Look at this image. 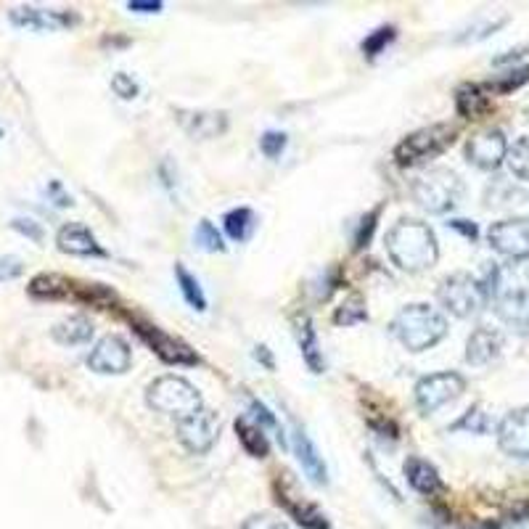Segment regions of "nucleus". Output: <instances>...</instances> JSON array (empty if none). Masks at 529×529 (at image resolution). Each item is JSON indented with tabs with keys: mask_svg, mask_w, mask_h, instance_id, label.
Here are the masks:
<instances>
[{
	"mask_svg": "<svg viewBox=\"0 0 529 529\" xmlns=\"http://www.w3.org/2000/svg\"><path fill=\"white\" fill-rule=\"evenodd\" d=\"M363 321H368V310L360 294H350V297L342 302V307H336L334 313L336 326H358V323Z\"/></svg>",
	"mask_w": 529,
	"mask_h": 529,
	"instance_id": "30",
	"label": "nucleus"
},
{
	"mask_svg": "<svg viewBox=\"0 0 529 529\" xmlns=\"http://www.w3.org/2000/svg\"><path fill=\"white\" fill-rule=\"evenodd\" d=\"M146 403L162 416L175 418L178 424L196 416L204 408L202 395L183 376H159V379L151 381L149 389H146Z\"/></svg>",
	"mask_w": 529,
	"mask_h": 529,
	"instance_id": "4",
	"label": "nucleus"
},
{
	"mask_svg": "<svg viewBox=\"0 0 529 529\" xmlns=\"http://www.w3.org/2000/svg\"><path fill=\"white\" fill-rule=\"evenodd\" d=\"M455 109L463 120H482L490 112V96L487 88L477 85V82H463L455 90Z\"/></svg>",
	"mask_w": 529,
	"mask_h": 529,
	"instance_id": "22",
	"label": "nucleus"
},
{
	"mask_svg": "<svg viewBox=\"0 0 529 529\" xmlns=\"http://www.w3.org/2000/svg\"><path fill=\"white\" fill-rule=\"evenodd\" d=\"M458 138V127L448 125V122H437V125L421 127L416 133L405 135L403 141L397 143L395 159L400 167H410V164L426 162L445 154Z\"/></svg>",
	"mask_w": 529,
	"mask_h": 529,
	"instance_id": "5",
	"label": "nucleus"
},
{
	"mask_svg": "<svg viewBox=\"0 0 529 529\" xmlns=\"http://www.w3.org/2000/svg\"><path fill=\"white\" fill-rule=\"evenodd\" d=\"M249 403H252L254 416H257V421H260V426H278L276 416H273V413H270V410L265 408V405H262L260 400H257V397H252V400H249Z\"/></svg>",
	"mask_w": 529,
	"mask_h": 529,
	"instance_id": "43",
	"label": "nucleus"
},
{
	"mask_svg": "<svg viewBox=\"0 0 529 529\" xmlns=\"http://www.w3.org/2000/svg\"><path fill=\"white\" fill-rule=\"evenodd\" d=\"M130 323H133L135 334L141 336L143 342L149 344V350L164 363H170V366H196L199 363L196 350H191L178 336L167 334L164 328L154 326L149 321H141V318H130Z\"/></svg>",
	"mask_w": 529,
	"mask_h": 529,
	"instance_id": "7",
	"label": "nucleus"
},
{
	"mask_svg": "<svg viewBox=\"0 0 529 529\" xmlns=\"http://www.w3.org/2000/svg\"><path fill=\"white\" fill-rule=\"evenodd\" d=\"M442 307L453 313L455 318H471V315L482 313V307L487 305V289L479 278L469 276V273H453L440 284L437 291Z\"/></svg>",
	"mask_w": 529,
	"mask_h": 529,
	"instance_id": "6",
	"label": "nucleus"
},
{
	"mask_svg": "<svg viewBox=\"0 0 529 529\" xmlns=\"http://www.w3.org/2000/svg\"><path fill=\"white\" fill-rule=\"evenodd\" d=\"M112 90L122 98V101H133L141 88H138V82H135L133 77L125 75V72H117V75L112 77Z\"/></svg>",
	"mask_w": 529,
	"mask_h": 529,
	"instance_id": "38",
	"label": "nucleus"
},
{
	"mask_svg": "<svg viewBox=\"0 0 529 529\" xmlns=\"http://www.w3.org/2000/svg\"><path fill=\"white\" fill-rule=\"evenodd\" d=\"M27 294L32 299H45V302H56V299H69L75 294V284L59 273H38L27 284Z\"/></svg>",
	"mask_w": 529,
	"mask_h": 529,
	"instance_id": "24",
	"label": "nucleus"
},
{
	"mask_svg": "<svg viewBox=\"0 0 529 529\" xmlns=\"http://www.w3.org/2000/svg\"><path fill=\"white\" fill-rule=\"evenodd\" d=\"M45 196H48V199H51L56 207H72V204H75L72 202V196L64 191V186H61L59 180H51V183H48V188H45Z\"/></svg>",
	"mask_w": 529,
	"mask_h": 529,
	"instance_id": "42",
	"label": "nucleus"
},
{
	"mask_svg": "<svg viewBox=\"0 0 529 529\" xmlns=\"http://www.w3.org/2000/svg\"><path fill=\"white\" fill-rule=\"evenodd\" d=\"M500 350H503V336L495 328L479 326L466 342V360L471 366H487L500 358Z\"/></svg>",
	"mask_w": 529,
	"mask_h": 529,
	"instance_id": "21",
	"label": "nucleus"
},
{
	"mask_svg": "<svg viewBox=\"0 0 529 529\" xmlns=\"http://www.w3.org/2000/svg\"><path fill=\"white\" fill-rule=\"evenodd\" d=\"M175 278H178L180 294L186 299L188 305L194 307L196 313H204L207 310V297H204L202 286L196 281V276H191L186 270V265H175Z\"/></svg>",
	"mask_w": 529,
	"mask_h": 529,
	"instance_id": "28",
	"label": "nucleus"
},
{
	"mask_svg": "<svg viewBox=\"0 0 529 529\" xmlns=\"http://www.w3.org/2000/svg\"><path fill=\"white\" fill-rule=\"evenodd\" d=\"M413 392H416V405L421 408V413H434L466 392V379L455 371L429 373L424 379H418Z\"/></svg>",
	"mask_w": 529,
	"mask_h": 529,
	"instance_id": "8",
	"label": "nucleus"
},
{
	"mask_svg": "<svg viewBox=\"0 0 529 529\" xmlns=\"http://www.w3.org/2000/svg\"><path fill=\"white\" fill-rule=\"evenodd\" d=\"M75 299H80L82 305L98 307V310H109L112 305H117V294L114 289L104 284H75Z\"/></svg>",
	"mask_w": 529,
	"mask_h": 529,
	"instance_id": "27",
	"label": "nucleus"
},
{
	"mask_svg": "<svg viewBox=\"0 0 529 529\" xmlns=\"http://www.w3.org/2000/svg\"><path fill=\"white\" fill-rule=\"evenodd\" d=\"M490 416H487L485 410L479 408V405H474L471 410H466L463 413V418H458L453 424V429H466V432L471 434H487L490 432Z\"/></svg>",
	"mask_w": 529,
	"mask_h": 529,
	"instance_id": "35",
	"label": "nucleus"
},
{
	"mask_svg": "<svg viewBox=\"0 0 529 529\" xmlns=\"http://www.w3.org/2000/svg\"><path fill=\"white\" fill-rule=\"evenodd\" d=\"M495 299L500 321L514 328L516 334H529V281L500 284Z\"/></svg>",
	"mask_w": 529,
	"mask_h": 529,
	"instance_id": "11",
	"label": "nucleus"
},
{
	"mask_svg": "<svg viewBox=\"0 0 529 529\" xmlns=\"http://www.w3.org/2000/svg\"><path fill=\"white\" fill-rule=\"evenodd\" d=\"M387 254L405 273H421L440 260V244L429 225L413 217H403L400 223L389 228Z\"/></svg>",
	"mask_w": 529,
	"mask_h": 529,
	"instance_id": "1",
	"label": "nucleus"
},
{
	"mask_svg": "<svg viewBox=\"0 0 529 529\" xmlns=\"http://www.w3.org/2000/svg\"><path fill=\"white\" fill-rule=\"evenodd\" d=\"M217 437H220V416H217L215 410L202 408L196 416L186 418V421L178 424V440L188 453H207L217 442Z\"/></svg>",
	"mask_w": 529,
	"mask_h": 529,
	"instance_id": "9",
	"label": "nucleus"
},
{
	"mask_svg": "<svg viewBox=\"0 0 529 529\" xmlns=\"http://www.w3.org/2000/svg\"><path fill=\"white\" fill-rule=\"evenodd\" d=\"M8 22L19 27V30L32 32H53V30H67L80 22V16L75 11H53V8H35L22 6L8 11Z\"/></svg>",
	"mask_w": 529,
	"mask_h": 529,
	"instance_id": "13",
	"label": "nucleus"
},
{
	"mask_svg": "<svg viewBox=\"0 0 529 529\" xmlns=\"http://www.w3.org/2000/svg\"><path fill=\"white\" fill-rule=\"evenodd\" d=\"M223 225L225 233H228L233 241H246L254 228V212L249 207L231 209V212L223 217Z\"/></svg>",
	"mask_w": 529,
	"mask_h": 529,
	"instance_id": "29",
	"label": "nucleus"
},
{
	"mask_svg": "<svg viewBox=\"0 0 529 529\" xmlns=\"http://www.w3.org/2000/svg\"><path fill=\"white\" fill-rule=\"evenodd\" d=\"M241 529H289V527H286L281 519H276V516L252 514V516H246L244 524H241Z\"/></svg>",
	"mask_w": 529,
	"mask_h": 529,
	"instance_id": "40",
	"label": "nucleus"
},
{
	"mask_svg": "<svg viewBox=\"0 0 529 529\" xmlns=\"http://www.w3.org/2000/svg\"><path fill=\"white\" fill-rule=\"evenodd\" d=\"M389 331H392V336L408 352H424L445 339V334H448V318L440 310H434L432 305L416 302V305H405L392 318Z\"/></svg>",
	"mask_w": 529,
	"mask_h": 529,
	"instance_id": "2",
	"label": "nucleus"
},
{
	"mask_svg": "<svg viewBox=\"0 0 529 529\" xmlns=\"http://www.w3.org/2000/svg\"><path fill=\"white\" fill-rule=\"evenodd\" d=\"M11 228H14L16 233H22V236H27V239L32 241H43V225L35 223V220H30V217H16V220H11Z\"/></svg>",
	"mask_w": 529,
	"mask_h": 529,
	"instance_id": "39",
	"label": "nucleus"
},
{
	"mask_svg": "<svg viewBox=\"0 0 529 529\" xmlns=\"http://www.w3.org/2000/svg\"><path fill=\"white\" fill-rule=\"evenodd\" d=\"M56 246L59 252L72 254V257H106V249L98 244L88 225L64 223L56 233Z\"/></svg>",
	"mask_w": 529,
	"mask_h": 529,
	"instance_id": "16",
	"label": "nucleus"
},
{
	"mask_svg": "<svg viewBox=\"0 0 529 529\" xmlns=\"http://www.w3.org/2000/svg\"><path fill=\"white\" fill-rule=\"evenodd\" d=\"M498 445L511 458H529V408L511 410L500 421Z\"/></svg>",
	"mask_w": 529,
	"mask_h": 529,
	"instance_id": "15",
	"label": "nucleus"
},
{
	"mask_svg": "<svg viewBox=\"0 0 529 529\" xmlns=\"http://www.w3.org/2000/svg\"><path fill=\"white\" fill-rule=\"evenodd\" d=\"M276 500L278 506H284L289 511V516L299 527L305 529H328V519L323 514L321 508L313 506V503H307L305 498H297V495H291L286 487H281L276 482Z\"/></svg>",
	"mask_w": 529,
	"mask_h": 529,
	"instance_id": "20",
	"label": "nucleus"
},
{
	"mask_svg": "<svg viewBox=\"0 0 529 529\" xmlns=\"http://www.w3.org/2000/svg\"><path fill=\"white\" fill-rule=\"evenodd\" d=\"M410 194L429 215H445L463 199V180L448 167H432L410 183Z\"/></svg>",
	"mask_w": 529,
	"mask_h": 529,
	"instance_id": "3",
	"label": "nucleus"
},
{
	"mask_svg": "<svg viewBox=\"0 0 529 529\" xmlns=\"http://www.w3.org/2000/svg\"><path fill=\"white\" fill-rule=\"evenodd\" d=\"M508 167L514 172L516 178L529 180V138H522V141H516L511 149H508L506 157Z\"/></svg>",
	"mask_w": 529,
	"mask_h": 529,
	"instance_id": "34",
	"label": "nucleus"
},
{
	"mask_svg": "<svg viewBox=\"0 0 529 529\" xmlns=\"http://www.w3.org/2000/svg\"><path fill=\"white\" fill-rule=\"evenodd\" d=\"M487 241L508 260H529V220H500L487 231Z\"/></svg>",
	"mask_w": 529,
	"mask_h": 529,
	"instance_id": "12",
	"label": "nucleus"
},
{
	"mask_svg": "<svg viewBox=\"0 0 529 529\" xmlns=\"http://www.w3.org/2000/svg\"><path fill=\"white\" fill-rule=\"evenodd\" d=\"M524 82H529V67H516L506 75H500L498 80L487 82V90H495V93H511V90L522 88Z\"/></svg>",
	"mask_w": 529,
	"mask_h": 529,
	"instance_id": "36",
	"label": "nucleus"
},
{
	"mask_svg": "<svg viewBox=\"0 0 529 529\" xmlns=\"http://www.w3.org/2000/svg\"><path fill=\"white\" fill-rule=\"evenodd\" d=\"M175 120L196 141H209L228 130V114L225 112H191V109H175Z\"/></svg>",
	"mask_w": 529,
	"mask_h": 529,
	"instance_id": "17",
	"label": "nucleus"
},
{
	"mask_svg": "<svg viewBox=\"0 0 529 529\" xmlns=\"http://www.w3.org/2000/svg\"><path fill=\"white\" fill-rule=\"evenodd\" d=\"M236 434H239V442L252 458H268L270 445L260 424H252L246 416L236 418Z\"/></svg>",
	"mask_w": 529,
	"mask_h": 529,
	"instance_id": "26",
	"label": "nucleus"
},
{
	"mask_svg": "<svg viewBox=\"0 0 529 529\" xmlns=\"http://www.w3.org/2000/svg\"><path fill=\"white\" fill-rule=\"evenodd\" d=\"M194 241H196V246H199V249H204V252H209V254L225 252L223 236H220V231H217L215 225L209 223V220H202V223L196 225Z\"/></svg>",
	"mask_w": 529,
	"mask_h": 529,
	"instance_id": "32",
	"label": "nucleus"
},
{
	"mask_svg": "<svg viewBox=\"0 0 529 529\" xmlns=\"http://www.w3.org/2000/svg\"><path fill=\"white\" fill-rule=\"evenodd\" d=\"M286 143H289L286 133H278V130H268V133H262V138H260V151L268 159H278L281 154H284Z\"/></svg>",
	"mask_w": 529,
	"mask_h": 529,
	"instance_id": "37",
	"label": "nucleus"
},
{
	"mask_svg": "<svg viewBox=\"0 0 529 529\" xmlns=\"http://www.w3.org/2000/svg\"><path fill=\"white\" fill-rule=\"evenodd\" d=\"M0 138H3V130H0Z\"/></svg>",
	"mask_w": 529,
	"mask_h": 529,
	"instance_id": "47",
	"label": "nucleus"
},
{
	"mask_svg": "<svg viewBox=\"0 0 529 529\" xmlns=\"http://www.w3.org/2000/svg\"><path fill=\"white\" fill-rule=\"evenodd\" d=\"M24 262L14 254H6V257H0V281H14V278L22 276Z\"/></svg>",
	"mask_w": 529,
	"mask_h": 529,
	"instance_id": "41",
	"label": "nucleus"
},
{
	"mask_svg": "<svg viewBox=\"0 0 529 529\" xmlns=\"http://www.w3.org/2000/svg\"><path fill=\"white\" fill-rule=\"evenodd\" d=\"M508 157V141L503 130L498 127H487V130H479L469 138L466 143V159H469L474 167L479 170H498L500 164L506 162Z\"/></svg>",
	"mask_w": 529,
	"mask_h": 529,
	"instance_id": "10",
	"label": "nucleus"
},
{
	"mask_svg": "<svg viewBox=\"0 0 529 529\" xmlns=\"http://www.w3.org/2000/svg\"><path fill=\"white\" fill-rule=\"evenodd\" d=\"M395 38H397L395 27H392V24H384V27L373 30L371 35L360 43V51H363L366 59H376V56H381V53L387 51L389 45L395 43Z\"/></svg>",
	"mask_w": 529,
	"mask_h": 529,
	"instance_id": "31",
	"label": "nucleus"
},
{
	"mask_svg": "<svg viewBox=\"0 0 529 529\" xmlns=\"http://www.w3.org/2000/svg\"><path fill=\"white\" fill-rule=\"evenodd\" d=\"M405 479L408 485L416 492L426 495V498H434V495H442L445 492V485H442L440 471L434 469L432 463L421 458V455H410L408 461L403 463Z\"/></svg>",
	"mask_w": 529,
	"mask_h": 529,
	"instance_id": "19",
	"label": "nucleus"
},
{
	"mask_svg": "<svg viewBox=\"0 0 529 529\" xmlns=\"http://www.w3.org/2000/svg\"><path fill=\"white\" fill-rule=\"evenodd\" d=\"M96 334L93 323L85 315H69L64 321H59L51 328L53 342L64 344V347H77V344H88Z\"/></svg>",
	"mask_w": 529,
	"mask_h": 529,
	"instance_id": "25",
	"label": "nucleus"
},
{
	"mask_svg": "<svg viewBox=\"0 0 529 529\" xmlns=\"http://www.w3.org/2000/svg\"><path fill=\"white\" fill-rule=\"evenodd\" d=\"M254 360H260L262 366L268 368V371L276 368V360H273V355H270V350L265 347V344H257V347H254Z\"/></svg>",
	"mask_w": 529,
	"mask_h": 529,
	"instance_id": "46",
	"label": "nucleus"
},
{
	"mask_svg": "<svg viewBox=\"0 0 529 529\" xmlns=\"http://www.w3.org/2000/svg\"><path fill=\"white\" fill-rule=\"evenodd\" d=\"M379 217H381V207H373L368 215L360 217L358 228H355V239H352V249H355V252H363V249L371 244L373 231H376V225H379Z\"/></svg>",
	"mask_w": 529,
	"mask_h": 529,
	"instance_id": "33",
	"label": "nucleus"
},
{
	"mask_svg": "<svg viewBox=\"0 0 529 529\" xmlns=\"http://www.w3.org/2000/svg\"><path fill=\"white\" fill-rule=\"evenodd\" d=\"M450 228L453 231H458L463 236V239H469V241H477L479 239V231H477V225L469 223V220H450Z\"/></svg>",
	"mask_w": 529,
	"mask_h": 529,
	"instance_id": "44",
	"label": "nucleus"
},
{
	"mask_svg": "<svg viewBox=\"0 0 529 529\" xmlns=\"http://www.w3.org/2000/svg\"><path fill=\"white\" fill-rule=\"evenodd\" d=\"M294 328H297L299 352H302V360L307 363V368H310L313 373L326 371V360H323L321 342H318V334H315L313 321H310L307 315H297Z\"/></svg>",
	"mask_w": 529,
	"mask_h": 529,
	"instance_id": "23",
	"label": "nucleus"
},
{
	"mask_svg": "<svg viewBox=\"0 0 529 529\" xmlns=\"http://www.w3.org/2000/svg\"><path fill=\"white\" fill-rule=\"evenodd\" d=\"M127 8H130V11H138V14H159V11H162V3H159V0H130Z\"/></svg>",
	"mask_w": 529,
	"mask_h": 529,
	"instance_id": "45",
	"label": "nucleus"
},
{
	"mask_svg": "<svg viewBox=\"0 0 529 529\" xmlns=\"http://www.w3.org/2000/svg\"><path fill=\"white\" fill-rule=\"evenodd\" d=\"M291 440H294L297 461L302 463V469H305V474L310 477V482H313V485H328L326 463H323V455L315 448V442L310 440V434H307L302 426H294Z\"/></svg>",
	"mask_w": 529,
	"mask_h": 529,
	"instance_id": "18",
	"label": "nucleus"
},
{
	"mask_svg": "<svg viewBox=\"0 0 529 529\" xmlns=\"http://www.w3.org/2000/svg\"><path fill=\"white\" fill-rule=\"evenodd\" d=\"M130 363H133L130 344L117 334L104 336L88 355V368L93 373H101V376H120L130 368Z\"/></svg>",
	"mask_w": 529,
	"mask_h": 529,
	"instance_id": "14",
	"label": "nucleus"
}]
</instances>
